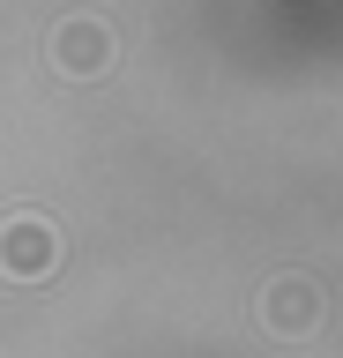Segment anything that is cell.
Listing matches in <instances>:
<instances>
[{"instance_id": "6da1fadb", "label": "cell", "mask_w": 343, "mask_h": 358, "mask_svg": "<svg viewBox=\"0 0 343 358\" xmlns=\"http://www.w3.org/2000/svg\"><path fill=\"white\" fill-rule=\"evenodd\" d=\"M52 268H60V231H52L45 217H8L0 224V276L45 284Z\"/></svg>"}, {"instance_id": "7a4b0ae2", "label": "cell", "mask_w": 343, "mask_h": 358, "mask_svg": "<svg viewBox=\"0 0 343 358\" xmlns=\"http://www.w3.org/2000/svg\"><path fill=\"white\" fill-rule=\"evenodd\" d=\"M52 67H60V75H105V67H112V30L97 15H68L52 30Z\"/></svg>"}, {"instance_id": "3957f363", "label": "cell", "mask_w": 343, "mask_h": 358, "mask_svg": "<svg viewBox=\"0 0 343 358\" xmlns=\"http://www.w3.org/2000/svg\"><path fill=\"white\" fill-rule=\"evenodd\" d=\"M261 321H269L276 336H314L321 329V284H306V276H276V284L261 291Z\"/></svg>"}]
</instances>
